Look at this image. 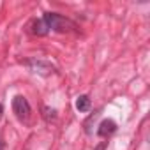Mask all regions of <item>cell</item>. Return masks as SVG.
I'll return each mask as SVG.
<instances>
[{
  "instance_id": "cell-3",
  "label": "cell",
  "mask_w": 150,
  "mask_h": 150,
  "mask_svg": "<svg viewBox=\"0 0 150 150\" xmlns=\"http://www.w3.org/2000/svg\"><path fill=\"white\" fill-rule=\"evenodd\" d=\"M115 131H117V124H115L113 120L106 118V120H103V122H101V125H99V129H97V134H99V136H103V138H106V136L113 134Z\"/></svg>"
},
{
  "instance_id": "cell-7",
  "label": "cell",
  "mask_w": 150,
  "mask_h": 150,
  "mask_svg": "<svg viewBox=\"0 0 150 150\" xmlns=\"http://www.w3.org/2000/svg\"><path fill=\"white\" fill-rule=\"evenodd\" d=\"M0 150H4V145H2V141H0Z\"/></svg>"
},
{
  "instance_id": "cell-6",
  "label": "cell",
  "mask_w": 150,
  "mask_h": 150,
  "mask_svg": "<svg viewBox=\"0 0 150 150\" xmlns=\"http://www.w3.org/2000/svg\"><path fill=\"white\" fill-rule=\"evenodd\" d=\"M2 111H4V108H2V104H0V117H2Z\"/></svg>"
},
{
  "instance_id": "cell-1",
  "label": "cell",
  "mask_w": 150,
  "mask_h": 150,
  "mask_svg": "<svg viewBox=\"0 0 150 150\" xmlns=\"http://www.w3.org/2000/svg\"><path fill=\"white\" fill-rule=\"evenodd\" d=\"M42 20H44L46 27L55 30V32H69V30L74 28V23L71 20H67L60 14H55V13H46Z\"/></svg>"
},
{
  "instance_id": "cell-2",
  "label": "cell",
  "mask_w": 150,
  "mask_h": 150,
  "mask_svg": "<svg viewBox=\"0 0 150 150\" xmlns=\"http://www.w3.org/2000/svg\"><path fill=\"white\" fill-rule=\"evenodd\" d=\"M13 111L16 113V117L20 118V120H27L28 117H30V104H28V101L23 97V96H16L14 99H13Z\"/></svg>"
},
{
  "instance_id": "cell-5",
  "label": "cell",
  "mask_w": 150,
  "mask_h": 150,
  "mask_svg": "<svg viewBox=\"0 0 150 150\" xmlns=\"http://www.w3.org/2000/svg\"><path fill=\"white\" fill-rule=\"evenodd\" d=\"M32 32H34V34H37V35H44V34L48 32V27H46L44 20L34 21V28H32Z\"/></svg>"
},
{
  "instance_id": "cell-4",
  "label": "cell",
  "mask_w": 150,
  "mask_h": 150,
  "mask_svg": "<svg viewBox=\"0 0 150 150\" xmlns=\"http://www.w3.org/2000/svg\"><path fill=\"white\" fill-rule=\"evenodd\" d=\"M76 108H78V111H81V113L88 111V110H90V99H88L87 96H80L78 101H76Z\"/></svg>"
}]
</instances>
